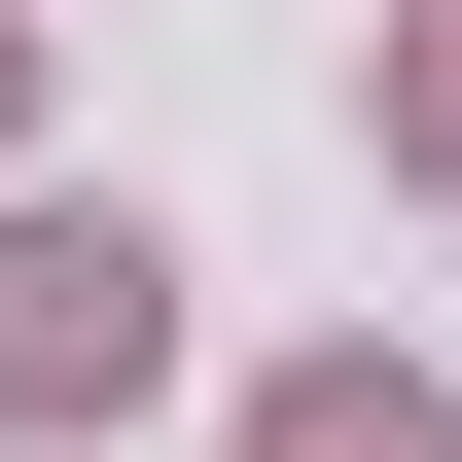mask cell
Listing matches in <instances>:
<instances>
[{
    "instance_id": "1",
    "label": "cell",
    "mask_w": 462,
    "mask_h": 462,
    "mask_svg": "<svg viewBox=\"0 0 462 462\" xmlns=\"http://www.w3.org/2000/svg\"><path fill=\"white\" fill-rule=\"evenodd\" d=\"M178 392V249L143 214H0V427H143Z\"/></svg>"
},
{
    "instance_id": "2",
    "label": "cell",
    "mask_w": 462,
    "mask_h": 462,
    "mask_svg": "<svg viewBox=\"0 0 462 462\" xmlns=\"http://www.w3.org/2000/svg\"><path fill=\"white\" fill-rule=\"evenodd\" d=\"M249 462H462V427L392 392V356H285V392H249Z\"/></svg>"
},
{
    "instance_id": "3",
    "label": "cell",
    "mask_w": 462,
    "mask_h": 462,
    "mask_svg": "<svg viewBox=\"0 0 462 462\" xmlns=\"http://www.w3.org/2000/svg\"><path fill=\"white\" fill-rule=\"evenodd\" d=\"M392 178H462V36H392Z\"/></svg>"
},
{
    "instance_id": "4",
    "label": "cell",
    "mask_w": 462,
    "mask_h": 462,
    "mask_svg": "<svg viewBox=\"0 0 462 462\" xmlns=\"http://www.w3.org/2000/svg\"><path fill=\"white\" fill-rule=\"evenodd\" d=\"M0 107H36V36H0Z\"/></svg>"
}]
</instances>
